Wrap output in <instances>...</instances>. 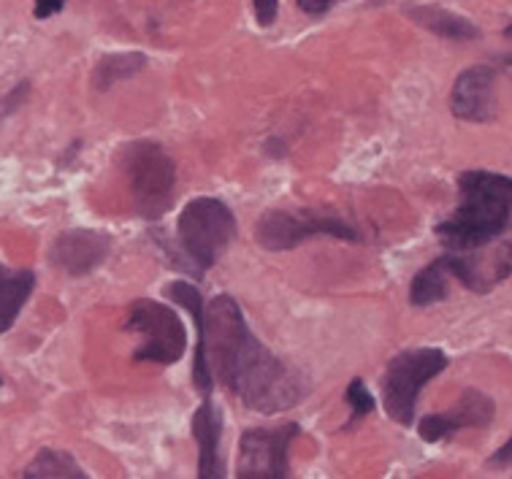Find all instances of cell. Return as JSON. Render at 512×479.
<instances>
[{"label": "cell", "mask_w": 512, "mask_h": 479, "mask_svg": "<svg viewBox=\"0 0 512 479\" xmlns=\"http://www.w3.org/2000/svg\"><path fill=\"white\" fill-rule=\"evenodd\" d=\"M204 325L209 328L204 341L209 374L247 409L274 415L309 396L307 374L277 358L250 331L233 295L220 293L204 306Z\"/></svg>", "instance_id": "cell-1"}, {"label": "cell", "mask_w": 512, "mask_h": 479, "mask_svg": "<svg viewBox=\"0 0 512 479\" xmlns=\"http://www.w3.org/2000/svg\"><path fill=\"white\" fill-rule=\"evenodd\" d=\"M512 179L499 171L469 168L458 176V206L434 225V236L450 252L494 244L510 228Z\"/></svg>", "instance_id": "cell-2"}, {"label": "cell", "mask_w": 512, "mask_h": 479, "mask_svg": "<svg viewBox=\"0 0 512 479\" xmlns=\"http://www.w3.org/2000/svg\"><path fill=\"white\" fill-rule=\"evenodd\" d=\"M122 171L131 187L133 209L141 220L155 222L174 206L177 166L158 141H131L120 152Z\"/></svg>", "instance_id": "cell-3"}, {"label": "cell", "mask_w": 512, "mask_h": 479, "mask_svg": "<svg viewBox=\"0 0 512 479\" xmlns=\"http://www.w3.org/2000/svg\"><path fill=\"white\" fill-rule=\"evenodd\" d=\"M236 233V217L220 198L201 195L187 201L177 220V239L182 255L193 268V277H204V271L223 258Z\"/></svg>", "instance_id": "cell-4"}, {"label": "cell", "mask_w": 512, "mask_h": 479, "mask_svg": "<svg viewBox=\"0 0 512 479\" xmlns=\"http://www.w3.org/2000/svg\"><path fill=\"white\" fill-rule=\"evenodd\" d=\"M447 366H450V358L439 347L404 350L385 366V374L380 377L382 406L393 423L404 425V428L415 423L420 390L429 385L431 379L439 377Z\"/></svg>", "instance_id": "cell-5"}, {"label": "cell", "mask_w": 512, "mask_h": 479, "mask_svg": "<svg viewBox=\"0 0 512 479\" xmlns=\"http://www.w3.org/2000/svg\"><path fill=\"white\" fill-rule=\"evenodd\" d=\"M122 331L136 336V350H133L136 363L174 366L187 350V331L182 317L171 306L152 301V298L133 301Z\"/></svg>", "instance_id": "cell-6"}, {"label": "cell", "mask_w": 512, "mask_h": 479, "mask_svg": "<svg viewBox=\"0 0 512 479\" xmlns=\"http://www.w3.org/2000/svg\"><path fill=\"white\" fill-rule=\"evenodd\" d=\"M342 239V241H361L353 225H347L339 214L317 212V209H298V212H285L274 209L266 212L258 220L255 228V241L266 252H288L309 239Z\"/></svg>", "instance_id": "cell-7"}, {"label": "cell", "mask_w": 512, "mask_h": 479, "mask_svg": "<svg viewBox=\"0 0 512 479\" xmlns=\"http://www.w3.org/2000/svg\"><path fill=\"white\" fill-rule=\"evenodd\" d=\"M296 423L277 428H250L239 439L236 477L239 479H288L290 444L298 436Z\"/></svg>", "instance_id": "cell-8"}, {"label": "cell", "mask_w": 512, "mask_h": 479, "mask_svg": "<svg viewBox=\"0 0 512 479\" xmlns=\"http://www.w3.org/2000/svg\"><path fill=\"white\" fill-rule=\"evenodd\" d=\"M499 71L494 65H472L458 74L450 93V111L461 122L485 125L499 117Z\"/></svg>", "instance_id": "cell-9"}, {"label": "cell", "mask_w": 512, "mask_h": 479, "mask_svg": "<svg viewBox=\"0 0 512 479\" xmlns=\"http://www.w3.org/2000/svg\"><path fill=\"white\" fill-rule=\"evenodd\" d=\"M496 417V401L477 387H466L456 404L437 412V415L423 417L418 425V436L423 442H442L456 436L466 428H488Z\"/></svg>", "instance_id": "cell-10"}, {"label": "cell", "mask_w": 512, "mask_h": 479, "mask_svg": "<svg viewBox=\"0 0 512 479\" xmlns=\"http://www.w3.org/2000/svg\"><path fill=\"white\" fill-rule=\"evenodd\" d=\"M445 255L450 277H456L472 293H491V290H496L510 277V241L504 239V236L499 239V247L491 249V252H483V247H477L464 249V252H450L447 249Z\"/></svg>", "instance_id": "cell-11"}, {"label": "cell", "mask_w": 512, "mask_h": 479, "mask_svg": "<svg viewBox=\"0 0 512 479\" xmlns=\"http://www.w3.org/2000/svg\"><path fill=\"white\" fill-rule=\"evenodd\" d=\"M112 252L109 233L90 231V228H74V231L60 233L49 249V263L68 277H87L95 268L103 266V260Z\"/></svg>", "instance_id": "cell-12"}, {"label": "cell", "mask_w": 512, "mask_h": 479, "mask_svg": "<svg viewBox=\"0 0 512 479\" xmlns=\"http://www.w3.org/2000/svg\"><path fill=\"white\" fill-rule=\"evenodd\" d=\"M193 436L198 442V477L223 479L225 461L220 455V436H223V415L215 406L212 396H204V404L198 406L193 417Z\"/></svg>", "instance_id": "cell-13"}, {"label": "cell", "mask_w": 512, "mask_h": 479, "mask_svg": "<svg viewBox=\"0 0 512 479\" xmlns=\"http://www.w3.org/2000/svg\"><path fill=\"white\" fill-rule=\"evenodd\" d=\"M163 295H166L168 301H174L177 306L187 309V314L193 317V323H196V333H198V344H196V366H193V382H196L198 393L201 396H212V385H215V379L209 374V366H206V325H204V295L198 290L196 285H190L185 279H177V282H168L163 287Z\"/></svg>", "instance_id": "cell-14"}, {"label": "cell", "mask_w": 512, "mask_h": 479, "mask_svg": "<svg viewBox=\"0 0 512 479\" xmlns=\"http://www.w3.org/2000/svg\"><path fill=\"white\" fill-rule=\"evenodd\" d=\"M36 290V274L28 268H9L0 263V333L17 323L19 312Z\"/></svg>", "instance_id": "cell-15"}, {"label": "cell", "mask_w": 512, "mask_h": 479, "mask_svg": "<svg viewBox=\"0 0 512 479\" xmlns=\"http://www.w3.org/2000/svg\"><path fill=\"white\" fill-rule=\"evenodd\" d=\"M410 19L420 28L431 30L434 36L447 38V41H477L480 30L475 22L456 14V11L437 9V6H418L410 9Z\"/></svg>", "instance_id": "cell-16"}, {"label": "cell", "mask_w": 512, "mask_h": 479, "mask_svg": "<svg viewBox=\"0 0 512 479\" xmlns=\"http://www.w3.org/2000/svg\"><path fill=\"white\" fill-rule=\"evenodd\" d=\"M450 293V268H447V255L434 258L426 268H420L410 287V304L423 309L445 301Z\"/></svg>", "instance_id": "cell-17"}, {"label": "cell", "mask_w": 512, "mask_h": 479, "mask_svg": "<svg viewBox=\"0 0 512 479\" xmlns=\"http://www.w3.org/2000/svg\"><path fill=\"white\" fill-rule=\"evenodd\" d=\"M147 68V55L141 52H120V55H106L95 63L93 87L98 93L112 90L114 84L128 82Z\"/></svg>", "instance_id": "cell-18"}, {"label": "cell", "mask_w": 512, "mask_h": 479, "mask_svg": "<svg viewBox=\"0 0 512 479\" xmlns=\"http://www.w3.org/2000/svg\"><path fill=\"white\" fill-rule=\"evenodd\" d=\"M25 479H87L84 469L74 461V455L63 450H41L22 471Z\"/></svg>", "instance_id": "cell-19"}, {"label": "cell", "mask_w": 512, "mask_h": 479, "mask_svg": "<svg viewBox=\"0 0 512 479\" xmlns=\"http://www.w3.org/2000/svg\"><path fill=\"white\" fill-rule=\"evenodd\" d=\"M345 401L347 406L353 409V415H350V423L345 425V431H350L358 420H364L366 415H372L374 409H377V401H374V396L369 393V387L364 385V379H353V382H350V387H347L345 393Z\"/></svg>", "instance_id": "cell-20"}, {"label": "cell", "mask_w": 512, "mask_h": 479, "mask_svg": "<svg viewBox=\"0 0 512 479\" xmlns=\"http://www.w3.org/2000/svg\"><path fill=\"white\" fill-rule=\"evenodd\" d=\"M252 9H255L258 25L271 28L277 22V14H280V0H252Z\"/></svg>", "instance_id": "cell-21"}, {"label": "cell", "mask_w": 512, "mask_h": 479, "mask_svg": "<svg viewBox=\"0 0 512 479\" xmlns=\"http://www.w3.org/2000/svg\"><path fill=\"white\" fill-rule=\"evenodd\" d=\"M298 9L304 11V14H312V17H320V14H326L336 6V3H342V0H296Z\"/></svg>", "instance_id": "cell-22"}, {"label": "cell", "mask_w": 512, "mask_h": 479, "mask_svg": "<svg viewBox=\"0 0 512 479\" xmlns=\"http://www.w3.org/2000/svg\"><path fill=\"white\" fill-rule=\"evenodd\" d=\"M63 6H66V0H36L33 14H36V19H49L57 11H63Z\"/></svg>", "instance_id": "cell-23"}, {"label": "cell", "mask_w": 512, "mask_h": 479, "mask_svg": "<svg viewBox=\"0 0 512 479\" xmlns=\"http://www.w3.org/2000/svg\"><path fill=\"white\" fill-rule=\"evenodd\" d=\"M510 458H512V442H504L502 450H496V455H491L488 466H494V469H507V466H510Z\"/></svg>", "instance_id": "cell-24"}, {"label": "cell", "mask_w": 512, "mask_h": 479, "mask_svg": "<svg viewBox=\"0 0 512 479\" xmlns=\"http://www.w3.org/2000/svg\"><path fill=\"white\" fill-rule=\"evenodd\" d=\"M28 90H30V84L28 82H22L17 87V93H11L9 98H6V101H3V109H0V114H9V111H14L17 109V103L22 101V98H25V95H28Z\"/></svg>", "instance_id": "cell-25"}, {"label": "cell", "mask_w": 512, "mask_h": 479, "mask_svg": "<svg viewBox=\"0 0 512 479\" xmlns=\"http://www.w3.org/2000/svg\"><path fill=\"white\" fill-rule=\"evenodd\" d=\"M0 385H3V382H0Z\"/></svg>", "instance_id": "cell-26"}]
</instances>
